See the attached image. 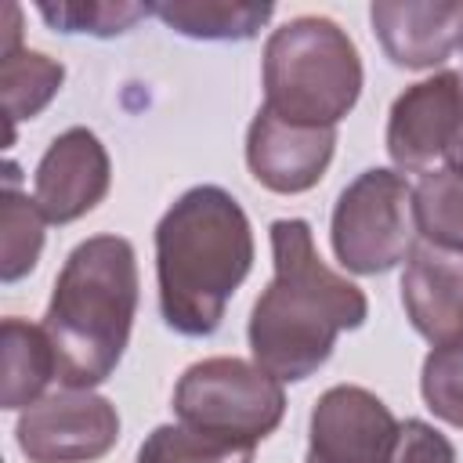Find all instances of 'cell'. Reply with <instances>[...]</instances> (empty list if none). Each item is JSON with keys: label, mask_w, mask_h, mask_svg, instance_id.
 Listing matches in <instances>:
<instances>
[{"label": "cell", "mask_w": 463, "mask_h": 463, "mask_svg": "<svg viewBox=\"0 0 463 463\" xmlns=\"http://www.w3.org/2000/svg\"><path fill=\"white\" fill-rule=\"evenodd\" d=\"M420 391L434 416L452 427H463V340L441 344L427 354Z\"/></svg>", "instance_id": "cell-21"}, {"label": "cell", "mask_w": 463, "mask_h": 463, "mask_svg": "<svg viewBox=\"0 0 463 463\" xmlns=\"http://www.w3.org/2000/svg\"><path fill=\"white\" fill-rule=\"evenodd\" d=\"M402 304L412 329L434 347L463 340V253L416 246L402 275Z\"/></svg>", "instance_id": "cell-13"}, {"label": "cell", "mask_w": 463, "mask_h": 463, "mask_svg": "<svg viewBox=\"0 0 463 463\" xmlns=\"http://www.w3.org/2000/svg\"><path fill=\"white\" fill-rule=\"evenodd\" d=\"M398 420L365 387H329L311 409L304 463H391Z\"/></svg>", "instance_id": "cell-8"}, {"label": "cell", "mask_w": 463, "mask_h": 463, "mask_svg": "<svg viewBox=\"0 0 463 463\" xmlns=\"http://www.w3.org/2000/svg\"><path fill=\"white\" fill-rule=\"evenodd\" d=\"M271 253L275 279L253 304L250 351L275 380H307L333 354L336 336L365 322L369 304L354 282L326 268L307 221H275Z\"/></svg>", "instance_id": "cell-1"}, {"label": "cell", "mask_w": 463, "mask_h": 463, "mask_svg": "<svg viewBox=\"0 0 463 463\" xmlns=\"http://www.w3.org/2000/svg\"><path fill=\"white\" fill-rule=\"evenodd\" d=\"M412 188L402 174L373 166L358 174L333 210V253L354 275H383L416 250Z\"/></svg>", "instance_id": "cell-6"}, {"label": "cell", "mask_w": 463, "mask_h": 463, "mask_svg": "<svg viewBox=\"0 0 463 463\" xmlns=\"http://www.w3.org/2000/svg\"><path fill=\"white\" fill-rule=\"evenodd\" d=\"M463 119V76L438 72L405 87L387 119V152L398 170H427L445 156L456 127Z\"/></svg>", "instance_id": "cell-10"}, {"label": "cell", "mask_w": 463, "mask_h": 463, "mask_svg": "<svg viewBox=\"0 0 463 463\" xmlns=\"http://www.w3.org/2000/svg\"><path fill=\"white\" fill-rule=\"evenodd\" d=\"M47 25L61 33H90V36H116L127 33L137 18L152 14V4H105V0H65V4H40L36 7Z\"/></svg>", "instance_id": "cell-20"}, {"label": "cell", "mask_w": 463, "mask_h": 463, "mask_svg": "<svg viewBox=\"0 0 463 463\" xmlns=\"http://www.w3.org/2000/svg\"><path fill=\"white\" fill-rule=\"evenodd\" d=\"M137 311V257L123 235L80 242L47 304L43 333L54 347L58 380L90 391L109 380L123 358Z\"/></svg>", "instance_id": "cell-3"}, {"label": "cell", "mask_w": 463, "mask_h": 463, "mask_svg": "<svg viewBox=\"0 0 463 463\" xmlns=\"http://www.w3.org/2000/svg\"><path fill=\"white\" fill-rule=\"evenodd\" d=\"M257 445L203 434L188 423L156 427L137 449V463H253Z\"/></svg>", "instance_id": "cell-19"}, {"label": "cell", "mask_w": 463, "mask_h": 463, "mask_svg": "<svg viewBox=\"0 0 463 463\" xmlns=\"http://www.w3.org/2000/svg\"><path fill=\"white\" fill-rule=\"evenodd\" d=\"M65 69L61 61L18 47L14 54L0 58V94H4V112L7 123L14 127L18 119H33L51 105V98L61 90Z\"/></svg>", "instance_id": "cell-17"}, {"label": "cell", "mask_w": 463, "mask_h": 463, "mask_svg": "<svg viewBox=\"0 0 463 463\" xmlns=\"http://www.w3.org/2000/svg\"><path fill=\"white\" fill-rule=\"evenodd\" d=\"M412 213L427 246L463 253V174L449 166L423 174L412 188Z\"/></svg>", "instance_id": "cell-18"}, {"label": "cell", "mask_w": 463, "mask_h": 463, "mask_svg": "<svg viewBox=\"0 0 463 463\" xmlns=\"http://www.w3.org/2000/svg\"><path fill=\"white\" fill-rule=\"evenodd\" d=\"M14 174L18 170L7 166V184L0 195V279L4 282H18L36 268L43 250V224H47L36 199L14 188Z\"/></svg>", "instance_id": "cell-16"}, {"label": "cell", "mask_w": 463, "mask_h": 463, "mask_svg": "<svg viewBox=\"0 0 463 463\" xmlns=\"http://www.w3.org/2000/svg\"><path fill=\"white\" fill-rule=\"evenodd\" d=\"M253 264L242 206L217 184L188 188L156 224L159 307L181 336H210Z\"/></svg>", "instance_id": "cell-2"}, {"label": "cell", "mask_w": 463, "mask_h": 463, "mask_svg": "<svg viewBox=\"0 0 463 463\" xmlns=\"http://www.w3.org/2000/svg\"><path fill=\"white\" fill-rule=\"evenodd\" d=\"M391 463H456V449L452 441L434 430L423 420H405L398 423V438H394V452Z\"/></svg>", "instance_id": "cell-22"}, {"label": "cell", "mask_w": 463, "mask_h": 463, "mask_svg": "<svg viewBox=\"0 0 463 463\" xmlns=\"http://www.w3.org/2000/svg\"><path fill=\"white\" fill-rule=\"evenodd\" d=\"M336 148V127H300L268 109H260L246 134V163L250 174L279 192L297 195L322 181Z\"/></svg>", "instance_id": "cell-11"}, {"label": "cell", "mask_w": 463, "mask_h": 463, "mask_svg": "<svg viewBox=\"0 0 463 463\" xmlns=\"http://www.w3.org/2000/svg\"><path fill=\"white\" fill-rule=\"evenodd\" d=\"M119 438L116 405L94 391H58L18 420V449L29 463H90L101 459Z\"/></svg>", "instance_id": "cell-7"}, {"label": "cell", "mask_w": 463, "mask_h": 463, "mask_svg": "<svg viewBox=\"0 0 463 463\" xmlns=\"http://www.w3.org/2000/svg\"><path fill=\"white\" fill-rule=\"evenodd\" d=\"M174 412L181 423L228 441L257 445L268 438L282 412V380L242 358H203L184 369L174 387Z\"/></svg>", "instance_id": "cell-5"}, {"label": "cell", "mask_w": 463, "mask_h": 463, "mask_svg": "<svg viewBox=\"0 0 463 463\" xmlns=\"http://www.w3.org/2000/svg\"><path fill=\"white\" fill-rule=\"evenodd\" d=\"M445 163H449V170L463 174V119H459V127H456V134H452V141L445 148Z\"/></svg>", "instance_id": "cell-23"}, {"label": "cell", "mask_w": 463, "mask_h": 463, "mask_svg": "<svg viewBox=\"0 0 463 463\" xmlns=\"http://www.w3.org/2000/svg\"><path fill=\"white\" fill-rule=\"evenodd\" d=\"M54 376L58 362L43 326L4 318V409H29Z\"/></svg>", "instance_id": "cell-14"}, {"label": "cell", "mask_w": 463, "mask_h": 463, "mask_svg": "<svg viewBox=\"0 0 463 463\" xmlns=\"http://www.w3.org/2000/svg\"><path fill=\"white\" fill-rule=\"evenodd\" d=\"M369 22L402 69H434L463 43V0H376Z\"/></svg>", "instance_id": "cell-12"}, {"label": "cell", "mask_w": 463, "mask_h": 463, "mask_svg": "<svg viewBox=\"0 0 463 463\" xmlns=\"http://www.w3.org/2000/svg\"><path fill=\"white\" fill-rule=\"evenodd\" d=\"M109 181L112 166L98 134L87 127H69L47 145L33 177V199L51 224H69L105 199Z\"/></svg>", "instance_id": "cell-9"}, {"label": "cell", "mask_w": 463, "mask_h": 463, "mask_svg": "<svg viewBox=\"0 0 463 463\" xmlns=\"http://www.w3.org/2000/svg\"><path fill=\"white\" fill-rule=\"evenodd\" d=\"M362 94V58L351 36L322 18L300 14L264 43V109L300 127H336Z\"/></svg>", "instance_id": "cell-4"}, {"label": "cell", "mask_w": 463, "mask_h": 463, "mask_svg": "<svg viewBox=\"0 0 463 463\" xmlns=\"http://www.w3.org/2000/svg\"><path fill=\"white\" fill-rule=\"evenodd\" d=\"M271 4H232V0H174L152 4V14L192 40H250L271 18Z\"/></svg>", "instance_id": "cell-15"}]
</instances>
